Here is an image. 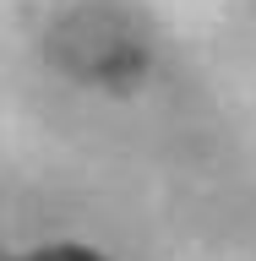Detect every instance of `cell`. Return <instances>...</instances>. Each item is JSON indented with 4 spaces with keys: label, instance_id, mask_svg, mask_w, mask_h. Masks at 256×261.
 <instances>
[{
    "label": "cell",
    "instance_id": "cell-1",
    "mask_svg": "<svg viewBox=\"0 0 256 261\" xmlns=\"http://www.w3.org/2000/svg\"><path fill=\"white\" fill-rule=\"evenodd\" d=\"M22 261H104V256L82 250V245H44V250H33V256H22Z\"/></svg>",
    "mask_w": 256,
    "mask_h": 261
}]
</instances>
